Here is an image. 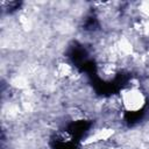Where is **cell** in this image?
<instances>
[{
    "label": "cell",
    "mask_w": 149,
    "mask_h": 149,
    "mask_svg": "<svg viewBox=\"0 0 149 149\" xmlns=\"http://www.w3.org/2000/svg\"><path fill=\"white\" fill-rule=\"evenodd\" d=\"M105 149H123L121 146H116V144H111V146H107Z\"/></svg>",
    "instance_id": "7"
},
{
    "label": "cell",
    "mask_w": 149,
    "mask_h": 149,
    "mask_svg": "<svg viewBox=\"0 0 149 149\" xmlns=\"http://www.w3.org/2000/svg\"><path fill=\"white\" fill-rule=\"evenodd\" d=\"M122 111L130 114L140 113L144 109L148 101V95L140 84H129L119 92Z\"/></svg>",
    "instance_id": "1"
},
{
    "label": "cell",
    "mask_w": 149,
    "mask_h": 149,
    "mask_svg": "<svg viewBox=\"0 0 149 149\" xmlns=\"http://www.w3.org/2000/svg\"><path fill=\"white\" fill-rule=\"evenodd\" d=\"M17 24L20 29L24 33H29L34 28V21L27 13H21L17 17Z\"/></svg>",
    "instance_id": "5"
},
{
    "label": "cell",
    "mask_w": 149,
    "mask_h": 149,
    "mask_svg": "<svg viewBox=\"0 0 149 149\" xmlns=\"http://www.w3.org/2000/svg\"><path fill=\"white\" fill-rule=\"evenodd\" d=\"M8 86L12 90L17 91L20 93L22 91H26V90L30 88V80L27 76H24L22 73H15L9 78Z\"/></svg>",
    "instance_id": "4"
},
{
    "label": "cell",
    "mask_w": 149,
    "mask_h": 149,
    "mask_svg": "<svg viewBox=\"0 0 149 149\" xmlns=\"http://www.w3.org/2000/svg\"><path fill=\"white\" fill-rule=\"evenodd\" d=\"M140 16L149 19V1H141L140 3H137L136 7Z\"/></svg>",
    "instance_id": "6"
},
{
    "label": "cell",
    "mask_w": 149,
    "mask_h": 149,
    "mask_svg": "<svg viewBox=\"0 0 149 149\" xmlns=\"http://www.w3.org/2000/svg\"><path fill=\"white\" fill-rule=\"evenodd\" d=\"M116 130L112 127V126H101L98 127L93 130H91L81 141L80 144L83 147H91V146H100L104 142L109 141L114 135H115Z\"/></svg>",
    "instance_id": "2"
},
{
    "label": "cell",
    "mask_w": 149,
    "mask_h": 149,
    "mask_svg": "<svg viewBox=\"0 0 149 149\" xmlns=\"http://www.w3.org/2000/svg\"><path fill=\"white\" fill-rule=\"evenodd\" d=\"M98 76L104 81H112L119 74V62L114 61H101L98 64Z\"/></svg>",
    "instance_id": "3"
}]
</instances>
